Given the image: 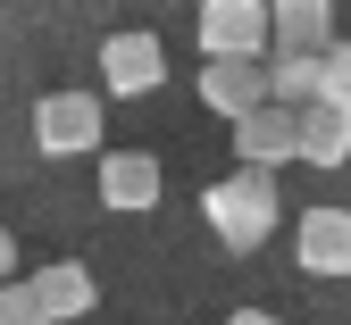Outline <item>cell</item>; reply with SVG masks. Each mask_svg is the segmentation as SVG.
<instances>
[{"instance_id":"cell-1","label":"cell","mask_w":351,"mask_h":325,"mask_svg":"<svg viewBox=\"0 0 351 325\" xmlns=\"http://www.w3.org/2000/svg\"><path fill=\"white\" fill-rule=\"evenodd\" d=\"M201 217H209V234L226 242L234 259H251L259 242L276 234V217H285V200H276V183L259 175V167H234L226 183H209V192H201Z\"/></svg>"},{"instance_id":"cell-2","label":"cell","mask_w":351,"mask_h":325,"mask_svg":"<svg viewBox=\"0 0 351 325\" xmlns=\"http://www.w3.org/2000/svg\"><path fill=\"white\" fill-rule=\"evenodd\" d=\"M193 34H201V67H268V0H209Z\"/></svg>"},{"instance_id":"cell-3","label":"cell","mask_w":351,"mask_h":325,"mask_svg":"<svg viewBox=\"0 0 351 325\" xmlns=\"http://www.w3.org/2000/svg\"><path fill=\"white\" fill-rule=\"evenodd\" d=\"M101 92H42L34 101V151L42 159H84V151H101Z\"/></svg>"},{"instance_id":"cell-4","label":"cell","mask_w":351,"mask_h":325,"mask_svg":"<svg viewBox=\"0 0 351 325\" xmlns=\"http://www.w3.org/2000/svg\"><path fill=\"white\" fill-rule=\"evenodd\" d=\"M167 83V51L159 34H109L101 42V92L109 101H143V92Z\"/></svg>"},{"instance_id":"cell-5","label":"cell","mask_w":351,"mask_h":325,"mask_svg":"<svg viewBox=\"0 0 351 325\" xmlns=\"http://www.w3.org/2000/svg\"><path fill=\"white\" fill-rule=\"evenodd\" d=\"M293 267L301 275H351V209L318 200L293 217Z\"/></svg>"},{"instance_id":"cell-6","label":"cell","mask_w":351,"mask_h":325,"mask_svg":"<svg viewBox=\"0 0 351 325\" xmlns=\"http://www.w3.org/2000/svg\"><path fill=\"white\" fill-rule=\"evenodd\" d=\"M25 292H34L42 325H75V317L101 309V284H93V267H84V259H51V267H34Z\"/></svg>"},{"instance_id":"cell-7","label":"cell","mask_w":351,"mask_h":325,"mask_svg":"<svg viewBox=\"0 0 351 325\" xmlns=\"http://www.w3.org/2000/svg\"><path fill=\"white\" fill-rule=\"evenodd\" d=\"M101 209H117V217H143V209H159V159L151 151H101Z\"/></svg>"},{"instance_id":"cell-8","label":"cell","mask_w":351,"mask_h":325,"mask_svg":"<svg viewBox=\"0 0 351 325\" xmlns=\"http://www.w3.org/2000/svg\"><path fill=\"white\" fill-rule=\"evenodd\" d=\"M293 133H301V125H293V109H251V117L234 125V159L268 175V167H285V159H293Z\"/></svg>"},{"instance_id":"cell-9","label":"cell","mask_w":351,"mask_h":325,"mask_svg":"<svg viewBox=\"0 0 351 325\" xmlns=\"http://www.w3.org/2000/svg\"><path fill=\"white\" fill-rule=\"evenodd\" d=\"M201 101L226 125H243L251 109H268V67H201Z\"/></svg>"},{"instance_id":"cell-10","label":"cell","mask_w":351,"mask_h":325,"mask_svg":"<svg viewBox=\"0 0 351 325\" xmlns=\"http://www.w3.org/2000/svg\"><path fill=\"white\" fill-rule=\"evenodd\" d=\"M293 125H301V133H293V159H301V167H343V159H351V117L301 109Z\"/></svg>"},{"instance_id":"cell-11","label":"cell","mask_w":351,"mask_h":325,"mask_svg":"<svg viewBox=\"0 0 351 325\" xmlns=\"http://www.w3.org/2000/svg\"><path fill=\"white\" fill-rule=\"evenodd\" d=\"M318 83H326V59H268V109H318Z\"/></svg>"},{"instance_id":"cell-12","label":"cell","mask_w":351,"mask_h":325,"mask_svg":"<svg viewBox=\"0 0 351 325\" xmlns=\"http://www.w3.org/2000/svg\"><path fill=\"white\" fill-rule=\"evenodd\" d=\"M318 109L351 117V42H335V51H326V83H318Z\"/></svg>"},{"instance_id":"cell-13","label":"cell","mask_w":351,"mask_h":325,"mask_svg":"<svg viewBox=\"0 0 351 325\" xmlns=\"http://www.w3.org/2000/svg\"><path fill=\"white\" fill-rule=\"evenodd\" d=\"M0 325H42V309H34L25 284H0Z\"/></svg>"},{"instance_id":"cell-14","label":"cell","mask_w":351,"mask_h":325,"mask_svg":"<svg viewBox=\"0 0 351 325\" xmlns=\"http://www.w3.org/2000/svg\"><path fill=\"white\" fill-rule=\"evenodd\" d=\"M0 284H17V234L0 225Z\"/></svg>"},{"instance_id":"cell-15","label":"cell","mask_w":351,"mask_h":325,"mask_svg":"<svg viewBox=\"0 0 351 325\" xmlns=\"http://www.w3.org/2000/svg\"><path fill=\"white\" fill-rule=\"evenodd\" d=\"M217 325H285L276 309H234V317H217Z\"/></svg>"}]
</instances>
